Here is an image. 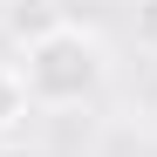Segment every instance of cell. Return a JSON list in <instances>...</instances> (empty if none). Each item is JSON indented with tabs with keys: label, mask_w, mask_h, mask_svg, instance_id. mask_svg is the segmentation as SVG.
Listing matches in <instances>:
<instances>
[{
	"label": "cell",
	"mask_w": 157,
	"mask_h": 157,
	"mask_svg": "<svg viewBox=\"0 0 157 157\" xmlns=\"http://www.w3.org/2000/svg\"><path fill=\"white\" fill-rule=\"evenodd\" d=\"M0 157H41V150H28V144H0Z\"/></svg>",
	"instance_id": "5"
},
{
	"label": "cell",
	"mask_w": 157,
	"mask_h": 157,
	"mask_svg": "<svg viewBox=\"0 0 157 157\" xmlns=\"http://www.w3.org/2000/svg\"><path fill=\"white\" fill-rule=\"evenodd\" d=\"M137 41L157 48V0H137Z\"/></svg>",
	"instance_id": "4"
},
{
	"label": "cell",
	"mask_w": 157,
	"mask_h": 157,
	"mask_svg": "<svg viewBox=\"0 0 157 157\" xmlns=\"http://www.w3.org/2000/svg\"><path fill=\"white\" fill-rule=\"evenodd\" d=\"M21 82H28V102L34 109H75V102H89L102 89V75H109V48H102L96 28L82 21H62L55 34H41L34 48H21Z\"/></svg>",
	"instance_id": "1"
},
{
	"label": "cell",
	"mask_w": 157,
	"mask_h": 157,
	"mask_svg": "<svg viewBox=\"0 0 157 157\" xmlns=\"http://www.w3.org/2000/svg\"><path fill=\"white\" fill-rule=\"evenodd\" d=\"M55 28H62V14L48 7V0H7V34L21 48H34L41 34H55Z\"/></svg>",
	"instance_id": "2"
},
{
	"label": "cell",
	"mask_w": 157,
	"mask_h": 157,
	"mask_svg": "<svg viewBox=\"0 0 157 157\" xmlns=\"http://www.w3.org/2000/svg\"><path fill=\"white\" fill-rule=\"evenodd\" d=\"M28 109H34V102H28V82H21V68H14V62H0V144H7L21 123H28Z\"/></svg>",
	"instance_id": "3"
}]
</instances>
